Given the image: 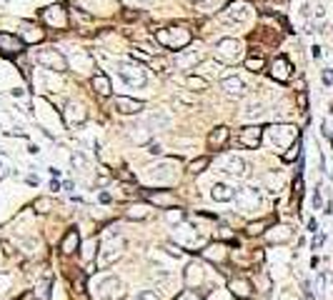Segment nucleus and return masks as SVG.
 <instances>
[{
	"label": "nucleus",
	"instance_id": "c9c22d12",
	"mask_svg": "<svg viewBox=\"0 0 333 300\" xmlns=\"http://www.w3.org/2000/svg\"><path fill=\"white\" fill-rule=\"evenodd\" d=\"M53 208V200L50 198H40V200H35V210L38 213H48Z\"/></svg>",
	"mask_w": 333,
	"mask_h": 300
},
{
	"label": "nucleus",
	"instance_id": "ea45409f",
	"mask_svg": "<svg viewBox=\"0 0 333 300\" xmlns=\"http://www.w3.org/2000/svg\"><path fill=\"white\" fill-rule=\"evenodd\" d=\"M133 300H160L153 290H140V293H135V298Z\"/></svg>",
	"mask_w": 333,
	"mask_h": 300
},
{
	"label": "nucleus",
	"instance_id": "f704fd0d",
	"mask_svg": "<svg viewBox=\"0 0 333 300\" xmlns=\"http://www.w3.org/2000/svg\"><path fill=\"white\" fill-rule=\"evenodd\" d=\"M276 230H278V233H271V240H288V238H291V228L278 225Z\"/></svg>",
	"mask_w": 333,
	"mask_h": 300
},
{
	"label": "nucleus",
	"instance_id": "ddd939ff",
	"mask_svg": "<svg viewBox=\"0 0 333 300\" xmlns=\"http://www.w3.org/2000/svg\"><path fill=\"white\" fill-rule=\"evenodd\" d=\"M261 135H263V130H261L258 125H248V128H243V130H241L238 143H241V145H246V148H258Z\"/></svg>",
	"mask_w": 333,
	"mask_h": 300
},
{
	"label": "nucleus",
	"instance_id": "49530a36",
	"mask_svg": "<svg viewBox=\"0 0 333 300\" xmlns=\"http://www.w3.org/2000/svg\"><path fill=\"white\" fill-rule=\"evenodd\" d=\"M321 203H323V200H321V190L316 188V193H313V208H316V210H321Z\"/></svg>",
	"mask_w": 333,
	"mask_h": 300
},
{
	"label": "nucleus",
	"instance_id": "4468645a",
	"mask_svg": "<svg viewBox=\"0 0 333 300\" xmlns=\"http://www.w3.org/2000/svg\"><path fill=\"white\" fill-rule=\"evenodd\" d=\"M251 15L248 5L246 3H233L228 10H226V23H246Z\"/></svg>",
	"mask_w": 333,
	"mask_h": 300
},
{
	"label": "nucleus",
	"instance_id": "a211bd4d",
	"mask_svg": "<svg viewBox=\"0 0 333 300\" xmlns=\"http://www.w3.org/2000/svg\"><path fill=\"white\" fill-rule=\"evenodd\" d=\"M228 288H231V293H233V295H238L241 300H246V298L251 295V290H253L251 280H246V278H238V280H231V283H228Z\"/></svg>",
	"mask_w": 333,
	"mask_h": 300
},
{
	"label": "nucleus",
	"instance_id": "412c9836",
	"mask_svg": "<svg viewBox=\"0 0 333 300\" xmlns=\"http://www.w3.org/2000/svg\"><path fill=\"white\" fill-rule=\"evenodd\" d=\"M203 275H206V273H203V265H201V263H191V265L186 268V275H183V278H186L188 285H198V283L203 280Z\"/></svg>",
	"mask_w": 333,
	"mask_h": 300
},
{
	"label": "nucleus",
	"instance_id": "a19ab883",
	"mask_svg": "<svg viewBox=\"0 0 333 300\" xmlns=\"http://www.w3.org/2000/svg\"><path fill=\"white\" fill-rule=\"evenodd\" d=\"M176 300H201L198 298V293L196 290H183V293H178V298Z\"/></svg>",
	"mask_w": 333,
	"mask_h": 300
},
{
	"label": "nucleus",
	"instance_id": "aec40b11",
	"mask_svg": "<svg viewBox=\"0 0 333 300\" xmlns=\"http://www.w3.org/2000/svg\"><path fill=\"white\" fill-rule=\"evenodd\" d=\"M211 195H213L216 200H221V203H228V200H233V198H236V190H233L231 185H226V183H216Z\"/></svg>",
	"mask_w": 333,
	"mask_h": 300
},
{
	"label": "nucleus",
	"instance_id": "9b49d317",
	"mask_svg": "<svg viewBox=\"0 0 333 300\" xmlns=\"http://www.w3.org/2000/svg\"><path fill=\"white\" fill-rule=\"evenodd\" d=\"M43 20H45L48 25H53V28H65V25H68V15H65V10H63L60 5L45 8V10H43Z\"/></svg>",
	"mask_w": 333,
	"mask_h": 300
},
{
	"label": "nucleus",
	"instance_id": "f257e3e1",
	"mask_svg": "<svg viewBox=\"0 0 333 300\" xmlns=\"http://www.w3.org/2000/svg\"><path fill=\"white\" fill-rule=\"evenodd\" d=\"M158 43L168 45V48H183L191 43V33L186 28H168V30H158L155 33Z\"/></svg>",
	"mask_w": 333,
	"mask_h": 300
},
{
	"label": "nucleus",
	"instance_id": "c03bdc74",
	"mask_svg": "<svg viewBox=\"0 0 333 300\" xmlns=\"http://www.w3.org/2000/svg\"><path fill=\"white\" fill-rule=\"evenodd\" d=\"M148 153H150V155H160V153H163V148H160L158 143H150V145H148Z\"/></svg>",
	"mask_w": 333,
	"mask_h": 300
},
{
	"label": "nucleus",
	"instance_id": "09e8293b",
	"mask_svg": "<svg viewBox=\"0 0 333 300\" xmlns=\"http://www.w3.org/2000/svg\"><path fill=\"white\" fill-rule=\"evenodd\" d=\"M100 203H110V195L108 193H100Z\"/></svg>",
	"mask_w": 333,
	"mask_h": 300
},
{
	"label": "nucleus",
	"instance_id": "f8f14e48",
	"mask_svg": "<svg viewBox=\"0 0 333 300\" xmlns=\"http://www.w3.org/2000/svg\"><path fill=\"white\" fill-rule=\"evenodd\" d=\"M238 205H241V210H253V208H258V205H261L258 190H256V188H243V190H238Z\"/></svg>",
	"mask_w": 333,
	"mask_h": 300
},
{
	"label": "nucleus",
	"instance_id": "423d86ee",
	"mask_svg": "<svg viewBox=\"0 0 333 300\" xmlns=\"http://www.w3.org/2000/svg\"><path fill=\"white\" fill-rule=\"evenodd\" d=\"M268 138L273 145L283 148V145L296 140V128L293 125H273V128H268Z\"/></svg>",
	"mask_w": 333,
	"mask_h": 300
},
{
	"label": "nucleus",
	"instance_id": "c85d7f7f",
	"mask_svg": "<svg viewBox=\"0 0 333 300\" xmlns=\"http://www.w3.org/2000/svg\"><path fill=\"white\" fill-rule=\"evenodd\" d=\"M206 258H211V260H223V258H226L223 245H221V243H218V245H208V248H206Z\"/></svg>",
	"mask_w": 333,
	"mask_h": 300
},
{
	"label": "nucleus",
	"instance_id": "39448f33",
	"mask_svg": "<svg viewBox=\"0 0 333 300\" xmlns=\"http://www.w3.org/2000/svg\"><path fill=\"white\" fill-rule=\"evenodd\" d=\"M145 175L150 183H171L176 178V170H173V163H158V165H150Z\"/></svg>",
	"mask_w": 333,
	"mask_h": 300
},
{
	"label": "nucleus",
	"instance_id": "a18cd8bd",
	"mask_svg": "<svg viewBox=\"0 0 333 300\" xmlns=\"http://www.w3.org/2000/svg\"><path fill=\"white\" fill-rule=\"evenodd\" d=\"M165 248H168V253H171L173 258H183V250H181V248H176V245H171V243L165 245Z\"/></svg>",
	"mask_w": 333,
	"mask_h": 300
},
{
	"label": "nucleus",
	"instance_id": "7ed1b4c3",
	"mask_svg": "<svg viewBox=\"0 0 333 300\" xmlns=\"http://www.w3.org/2000/svg\"><path fill=\"white\" fill-rule=\"evenodd\" d=\"M241 50H243V45H241L236 38H223V40H218V45H216V55H218L221 60H226V63L238 60V58H241Z\"/></svg>",
	"mask_w": 333,
	"mask_h": 300
},
{
	"label": "nucleus",
	"instance_id": "e433bc0d",
	"mask_svg": "<svg viewBox=\"0 0 333 300\" xmlns=\"http://www.w3.org/2000/svg\"><path fill=\"white\" fill-rule=\"evenodd\" d=\"M268 225H271L268 220H261V223H251V225H248V233H251V235H258V233H263V230H266Z\"/></svg>",
	"mask_w": 333,
	"mask_h": 300
},
{
	"label": "nucleus",
	"instance_id": "7c9ffc66",
	"mask_svg": "<svg viewBox=\"0 0 333 300\" xmlns=\"http://www.w3.org/2000/svg\"><path fill=\"white\" fill-rule=\"evenodd\" d=\"M266 183H268V190H271V193H278V188H281V175L266 173Z\"/></svg>",
	"mask_w": 333,
	"mask_h": 300
},
{
	"label": "nucleus",
	"instance_id": "b1692460",
	"mask_svg": "<svg viewBox=\"0 0 333 300\" xmlns=\"http://www.w3.org/2000/svg\"><path fill=\"white\" fill-rule=\"evenodd\" d=\"M93 88H95V93L100 95V98H105V95H110V80L103 75V73H98L95 78H93Z\"/></svg>",
	"mask_w": 333,
	"mask_h": 300
},
{
	"label": "nucleus",
	"instance_id": "393cba45",
	"mask_svg": "<svg viewBox=\"0 0 333 300\" xmlns=\"http://www.w3.org/2000/svg\"><path fill=\"white\" fill-rule=\"evenodd\" d=\"M243 88H246V85H243V80H238V78H226V80H223V90H226L228 95H233V98H236V95H243Z\"/></svg>",
	"mask_w": 333,
	"mask_h": 300
},
{
	"label": "nucleus",
	"instance_id": "4c0bfd02",
	"mask_svg": "<svg viewBox=\"0 0 333 300\" xmlns=\"http://www.w3.org/2000/svg\"><path fill=\"white\" fill-rule=\"evenodd\" d=\"M183 218H186L183 210H168V213H165V220H168V223H181Z\"/></svg>",
	"mask_w": 333,
	"mask_h": 300
},
{
	"label": "nucleus",
	"instance_id": "c756f323",
	"mask_svg": "<svg viewBox=\"0 0 333 300\" xmlns=\"http://www.w3.org/2000/svg\"><path fill=\"white\" fill-rule=\"evenodd\" d=\"M186 83H188V88H196V90H206L208 88V80L206 78H198V75H188Z\"/></svg>",
	"mask_w": 333,
	"mask_h": 300
},
{
	"label": "nucleus",
	"instance_id": "9d476101",
	"mask_svg": "<svg viewBox=\"0 0 333 300\" xmlns=\"http://www.w3.org/2000/svg\"><path fill=\"white\" fill-rule=\"evenodd\" d=\"M120 290V280L115 275H108L98 283V300H113Z\"/></svg>",
	"mask_w": 333,
	"mask_h": 300
},
{
	"label": "nucleus",
	"instance_id": "5701e85b",
	"mask_svg": "<svg viewBox=\"0 0 333 300\" xmlns=\"http://www.w3.org/2000/svg\"><path fill=\"white\" fill-rule=\"evenodd\" d=\"M148 200H150L153 205H163V208L176 205V198L168 195V193H148Z\"/></svg>",
	"mask_w": 333,
	"mask_h": 300
},
{
	"label": "nucleus",
	"instance_id": "de8ad7c7",
	"mask_svg": "<svg viewBox=\"0 0 333 300\" xmlns=\"http://www.w3.org/2000/svg\"><path fill=\"white\" fill-rule=\"evenodd\" d=\"M323 83H326V85L333 83V73H331V70H323Z\"/></svg>",
	"mask_w": 333,
	"mask_h": 300
},
{
	"label": "nucleus",
	"instance_id": "6e6552de",
	"mask_svg": "<svg viewBox=\"0 0 333 300\" xmlns=\"http://www.w3.org/2000/svg\"><path fill=\"white\" fill-rule=\"evenodd\" d=\"M23 48H25V40H23V38L10 35V33H0V53H3V55L23 53Z\"/></svg>",
	"mask_w": 333,
	"mask_h": 300
},
{
	"label": "nucleus",
	"instance_id": "cd10ccee",
	"mask_svg": "<svg viewBox=\"0 0 333 300\" xmlns=\"http://www.w3.org/2000/svg\"><path fill=\"white\" fill-rule=\"evenodd\" d=\"M198 60H201V53H198V55H196V53H181V55L176 58V63H178L181 68H191V65L198 63Z\"/></svg>",
	"mask_w": 333,
	"mask_h": 300
},
{
	"label": "nucleus",
	"instance_id": "6ab92c4d",
	"mask_svg": "<svg viewBox=\"0 0 333 300\" xmlns=\"http://www.w3.org/2000/svg\"><path fill=\"white\" fill-rule=\"evenodd\" d=\"M78 243H80L78 230H68V233H65V238H63V243H60V253H63V255L75 253V250H78Z\"/></svg>",
	"mask_w": 333,
	"mask_h": 300
},
{
	"label": "nucleus",
	"instance_id": "20e7f679",
	"mask_svg": "<svg viewBox=\"0 0 333 300\" xmlns=\"http://www.w3.org/2000/svg\"><path fill=\"white\" fill-rule=\"evenodd\" d=\"M118 73H120V78H123L125 83H130V85H143V83H145V68L138 65V63H120V65H118Z\"/></svg>",
	"mask_w": 333,
	"mask_h": 300
},
{
	"label": "nucleus",
	"instance_id": "bb28decb",
	"mask_svg": "<svg viewBox=\"0 0 333 300\" xmlns=\"http://www.w3.org/2000/svg\"><path fill=\"white\" fill-rule=\"evenodd\" d=\"M125 215H128L130 220H135V218H138V220H145V218L150 215V210H148V205H143V203H140V205H130Z\"/></svg>",
	"mask_w": 333,
	"mask_h": 300
},
{
	"label": "nucleus",
	"instance_id": "72a5a7b5",
	"mask_svg": "<svg viewBox=\"0 0 333 300\" xmlns=\"http://www.w3.org/2000/svg\"><path fill=\"white\" fill-rule=\"evenodd\" d=\"M208 163H211L208 158H198V160H193V163L188 165V170H191V173H203V168H208Z\"/></svg>",
	"mask_w": 333,
	"mask_h": 300
},
{
	"label": "nucleus",
	"instance_id": "4be33fe9",
	"mask_svg": "<svg viewBox=\"0 0 333 300\" xmlns=\"http://www.w3.org/2000/svg\"><path fill=\"white\" fill-rule=\"evenodd\" d=\"M68 123H70V125H83V123H85V110H83V105H75V103L68 105Z\"/></svg>",
	"mask_w": 333,
	"mask_h": 300
},
{
	"label": "nucleus",
	"instance_id": "79ce46f5",
	"mask_svg": "<svg viewBox=\"0 0 333 300\" xmlns=\"http://www.w3.org/2000/svg\"><path fill=\"white\" fill-rule=\"evenodd\" d=\"M20 248H25V253H35L38 243L35 240H20Z\"/></svg>",
	"mask_w": 333,
	"mask_h": 300
},
{
	"label": "nucleus",
	"instance_id": "0eeeda50",
	"mask_svg": "<svg viewBox=\"0 0 333 300\" xmlns=\"http://www.w3.org/2000/svg\"><path fill=\"white\" fill-rule=\"evenodd\" d=\"M38 63H40V65H45V68H50V70H65V68H68L65 58H63L58 50H53V48H48V50L38 53Z\"/></svg>",
	"mask_w": 333,
	"mask_h": 300
},
{
	"label": "nucleus",
	"instance_id": "37998d69",
	"mask_svg": "<svg viewBox=\"0 0 333 300\" xmlns=\"http://www.w3.org/2000/svg\"><path fill=\"white\" fill-rule=\"evenodd\" d=\"M93 248H95V238H93V240H88V243H85V250H83V258H85V260H88V258H90V255H93Z\"/></svg>",
	"mask_w": 333,
	"mask_h": 300
},
{
	"label": "nucleus",
	"instance_id": "f03ea898",
	"mask_svg": "<svg viewBox=\"0 0 333 300\" xmlns=\"http://www.w3.org/2000/svg\"><path fill=\"white\" fill-rule=\"evenodd\" d=\"M120 253H123V240H120V238H110V240H105L103 248L98 250V268H108V265H113V263L120 258Z\"/></svg>",
	"mask_w": 333,
	"mask_h": 300
},
{
	"label": "nucleus",
	"instance_id": "a878e982",
	"mask_svg": "<svg viewBox=\"0 0 333 300\" xmlns=\"http://www.w3.org/2000/svg\"><path fill=\"white\" fill-rule=\"evenodd\" d=\"M148 123H150L153 128H171V115H165L163 110H158V113H150Z\"/></svg>",
	"mask_w": 333,
	"mask_h": 300
},
{
	"label": "nucleus",
	"instance_id": "2f4dec72",
	"mask_svg": "<svg viewBox=\"0 0 333 300\" xmlns=\"http://www.w3.org/2000/svg\"><path fill=\"white\" fill-rule=\"evenodd\" d=\"M298 153H301V143H293V145L288 148V153H283V160H286V163H291V160H296V158H298Z\"/></svg>",
	"mask_w": 333,
	"mask_h": 300
},
{
	"label": "nucleus",
	"instance_id": "473e14b6",
	"mask_svg": "<svg viewBox=\"0 0 333 300\" xmlns=\"http://www.w3.org/2000/svg\"><path fill=\"white\" fill-rule=\"evenodd\" d=\"M246 68H248L251 73H261V70H263V58H248V60H246Z\"/></svg>",
	"mask_w": 333,
	"mask_h": 300
},
{
	"label": "nucleus",
	"instance_id": "1a4fd4ad",
	"mask_svg": "<svg viewBox=\"0 0 333 300\" xmlns=\"http://www.w3.org/2000/svg\"><path fill=\"white\" fill-rule=\"evenodd\" d=\"M218 168L228 175H246V163L238 155H221L218 158Z\"/></svg>",
	"mask_w": 333,
	"mask_h": 300
},
{
	"label": "nucleus",
	"instance_id": "dca6fc26",
	"mask_svg": "<svg viewBox=\"0 0 333 300\" xmlns=\"http://www.w3.org/2000/svg\"><path fill=\"white\" fill-rule=\"evenodd\" d=\"M115 110L120 115H133V113H140L143 110V103L140 100H133V98H118L115 100Z\"/></svg>",
	"mask_w": 333,
	"mask_h": 300
},
{
	"label": "nucleus",
	"instance_id": "f3484780",
	"mask_svg": "<svg viewBox=\"0 0 333 300\" xmlns=\"http://www.w3.org/2000/svg\"><path fill=\"white\" fill-rule=\"evenodd\" d=\"M228 128L226 125H218L211 135H208V145H211V150H216V148H223L226 143H228Z\"/></svg>",
	"mask_w": 333,
	"mask_h": 300
},
{
	"label": "nucleus",
	"instance_id": "2eb2a0df",
	"mask_svg": "<svg viewBox=\"0 0 333 300\" xmlns=\"http://www.w3.org/2000/svg\"><path fill=\"white\" fill-rule=\"evenodd\" d=\"M291 70H293V68H291V63H288L286 58H276L273 65H271V75H273L276 80H281V83L291 78Z\"/></svg>",
	"mask_w": 333,
	"mask_h": 300
},
{
	"label": "nucleus",
	"instance_id": "58836bf2",
	"mask_svg": "<svg viewBox=\"0 0 333 300\" xmlns=\"http://www.w3.org/2000/svg\"><path fill=\"white\" fill-rule=\"evenodd\" d=\"M246 115H248V118H253V115H261V103L251 100V103L246 105Z\"/></svg>",
	"mask_w": 333,
	"mask_h": 300
}]
</instances>
